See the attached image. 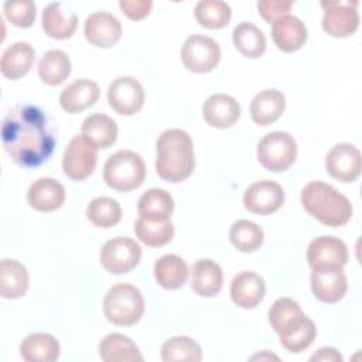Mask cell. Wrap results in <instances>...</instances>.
Here are the masks:
<instances>
[{
  "instance_id": "cell-1",
  "label": "cell",
  "mask_w": 362,
  "mask_h": 362,
  "mask_svg": "<svg viewBox=\"0 0 362 362\" xmlns=\"http://www.w3.org/2000/svg\"><path fill=\"white\" fill-rule=\"evenodd\" d=\"M1 140L6 153L17 165L33 168L52 156L57 129L38 106L18 105L3 119Z\"/></svg>"
},
{
  "instance_id": "cell-2",
  "label": "cell",
  "mask_w": 362,
  "mask_h": 362,
  "mask_svg": "<svg viewBox=\"0 0 362 362\" xmlns=\"http://www.w3.org/2000/svg\"><path fill=\"white\" fill-rule=\"evenodd\" d=\"M267 317L281 346L291 354L307 349L317 337L314 322L304 314L301 305L290 297L277 298L270 305Z\"/></svg>"
},
{
  "instance_id": "cell-3",
  "label": "cell",
  "mask_w": 362,
  "mask_h": 362,
  "mask_svg": "<svg viewBox=\"0 0 362 362\" xmlns=\"http://www.w3.org/2000/svg\"><path fill=\"white\" fill-rule=\"evenodd\" d=\"M195 168L191 136L181 129L164 130L156 143V171L168 182L187 180Z\"/></svg>"
},
{
  "instance_id": "cell-4",
  "label": "cell",
  "mask_w": 362,
  "mask_h": 362,
  "mask_svg": "<svg viewBox=\"0 0 362 362\" xmlns=\"http://www.w3.org/2000/svg\"><path fill=\"white\" fill-rule=\"evenodd\" d=\"M301 205L305 212L320 223L338 228L352 218V204L335 187L324 181H310L301 189Z\"/></svg>"
},
{
  "instance_id": "cell-5",
  "label": "cell",
  "mask_w": 362,
  "mask_h": 362,
  "mask_svg": "<svg viewBox=\"0 0 362 362\" xmlns=\"http://www.w3.org/2000/svg\"><path fill=\"white\" fill-rule=\"evenodd\" d=\"M103 314L109 322L119 327L137 324L144 314L141 291L130 283L115 284L103 298Z\"/></svg>"
},
{
  "instance_id": "cell-6",
  "label": "cell",
  "mask_w": 362,
  "mask_h": 362,
  "mask_svg": "<svg viewBox=\"0 0 362 362\" xmlns=\"http://www.w3.org/2000/svg\"><path fill=\"white\" fill-rule=\"evenodd\" d=\"M146 178V164L140 154L120 150L112 154L103 165V180L107 187L129 192L139 188Z\"/></svg>"
},
{
  "instance_id": "cell-7",
  "label": "cell",
  "mask_w": 362,
  "mask_h": 362,
  "mask_svg": "<svg viewBox=\"0 0 362 362\" xmlns=\"http://www.w3.org/2000/svg\"><path fill=\"white\" fill-rule=\"evenodd\" d=\"M297 158V143L287 132H270L257 143V160L269 171L288 170Z\"/></svg>"
},
{
  "instance_id": "cell-8",
  "label": "cell",
  "mask_w": 362,
  "mask_h": 362,
  "mask_svg": "<svg viewBox=\"0 0 362 362\" xmlns=\"http://www.w3.org/2000/svg\"><path fill=\"white\" fill-rule=\"evenodd\" d=\"M141 259L140 245L127 236L109 239L99 252V260L103 269L112 274L132 272Z\"/></svg>"
},
{
  "instance_id": "cell-9",
  "label": "cell",
  "mask_w": 362,
  "mask_h": 362,
  "mask_svg": "<svg viewBox=\"0 0 362 362\" xmlns=\"http://www.w3.org/2000/svg\"><path fill=\"white\" fill-rule=\"evenodd\" d=\"M221 59L219 44L202 34L189 35L181 48V61L184 66L195 74H206L216 68Z\"/></svg>"
},
{
  "instance_id": "cell-10",
  "label": "cell",
  "mask_w": 362,
  "mask_h": 362,
  "mask_svg": "<svg viewBox=\"0 0 362 362\" xmlns=\"http://www.w3.org/2000/svg\"><path fill=\"white\" fill-rule=\"evenodd\" d=\"M96 164L98 148L83 134L74 136L62 156L65 175L74 181H83L95 171Z\"/></svg>"
},
{
  "instance_id": "cell-11",
  "label": "cell",
  "mask_w": 362,
  "mask_h": 362,
  "mask_svg": "<svg viewBox=\"0 0 362 362\" xmlns=\"http://www.w3.org/2000/svg\"><path fill=\"white\" fill-rule=\"evenodd\" d=\"M358 1H321L324 8L322 28L335 38L352 35L359 27V14L356 11Z\"/></svg>"
},
{
  "instance_id": "cell-12",
  "label": "cell",
  "mask_w": 362,
  "mask_h": 362,
  "mask_svg": "<svg viewBox=\"0 0 362 362\" xmlns=\"http://www.w3.org/2000/svg\"><path fill=\"white\" fill-rule=\"evenodd\" d=\"M144 88L133 76H117L107 88L110 107L123 116L136 115L144 105Z\"/></svg>"
},
{
  "instance_id": "cell-13",
  "label": "cell",
  "mask_w": 362,
  "mask_h": 362,
  "mask_svg": "<svg viewBox=\"0 0 362 362\" xmlns=\"http://www.w3.org/2000/svg\"><path fill=\"white\" fill-rule=\"evenodd\" d=\"M348 256L346 245L335 236H318L307 247V262L313 270L342 269Z\"/></svg>"
},
{
  "instance_id": "cell-14",
  "label": "cell",
  "mask_w": 362,
  "mask_h": 362,
  "mask_svg": "<svg viewBox=\"0 0 362 362\" xmlns=\"http://www.w3.org/2000/svg\"><path fill=\"white\" fill-rule=\"evenodd\" d=\"M327 173L339 182H354L362 170L361 151L351 143L335 144L325 156Z\"/></svg>"
},
{
  "instance_id": "cell-15",
  "label": "cell",
  "mask_w": 362,
  "mask_h": 362,
  "mask_svg": "<svg viewBox=\"0 0 362 362\" xmlns=\"http://www.w3.org/2000/svg\"><path fill=\"white\" fill-rule=\"evenodd\" d=\"M286 195L280 184L262 180L250 184L243 192L245 208L256 215H270L281 208Z\"/></svg>"
},
{
  "instance_id": "cell-16",
  "label": "cell",
  "mask_w": 362,
  "mask_h": 362,
  "mask_svg": "<svg viewBox=\"0 0 362 362\" xmlns=\"http://www.w3.org/2000/svg\"><path fill=\"white\" fill-rule=\"evenodd\" d=\"M119 18L107 11H96L86 17L83 34L88 42L99 48L113 47L122 37Z\"/></svg>"
},
{
  "instance_id": "cell-17",
  "label": "cell",
  "mask_w": 362,
  "mask_h": 362,
  "mask_svg": "<svg viewBox=\"0 0 362 362\" xmlns=\"http://www.w3.org/2000/svg\"><path fill=\"white\" fill-rule=\"evenodd\" d=\"M310 280L314 297L325 304L338 303L348 291V280L342 269L313 270Z\"/></svg>"
},
{
  "instance_id": "cell-18",
  "label": "cell",
  "mask_w": 362,
  "mask_h": 362,
  "mask_svg": "<svg viewBox=\"0 0 362 362\" xmlns=\"http://www.w3.org/2000/svg\"><path fill=\"white\" fill-rule=\"evenodd\" d=\"M230 298L240 308H255L266 294L264 279L255 272H240L230 281Z\"/></svg>"
},
{
  "instance_id": "cell-19",
  "label": "cell",
  "mask_w": 362,
  "mask_h": 362,
  "mask_svg": "<svg viewBox=\"0 0 362 362\" xmlns=\"http://www.w3.org/2000/svg\"><path fill=\"white\" fill-rule=\"evenodd\" d=\"M202 116L211 127L229 129L240 117V105L230 95L214 93L204 102Z\"/></svg>"
},
{
  "instance_id": "cell-20",
  "label": "cell",
  "mask_w": 362,
  "mask_h": 362,
  "mask_svg": "<svg viewBox=\"0 0 362 362\" xmlns=\"http://www.w3.org/2000/svg\"><path fill=\"white\" fill-rule=\"evenodd\" d=\"M66 192L64 185L49 177H41L31 182L27 191L30 206L40 212H52L62 206Z\"/></svg>"
},
{
  "instance_id": "cell-21",
  "label": "cell",
  "mask_w": 362,
  "mask_h": 362,
  "mask_svg": "<svg viewBox=\"0 0 362 362\" xmlns=\"http://www.w3.org/2000/svg\"><path fill=\"white\" fill-rule=\"evenodd\" d=\"M99 95V85L95 81L82 78L62 89L59 93V105L65 112L76 115L93 106L98 102Z\"/></svg>"
},
{
  "instance_id": "cell-22",
  "label": "cell",
  "mask_w": 362,
  "mask_h": 362,
  "mask_svg": "<svg viewBox=\"0 0 362 362\" xmlns=\"http://www.w3.org/2000/svg\"><path fill=\"white\" fill-rule=\"evenodd\" d=\"M307 37L305 24L291 14L277 18L272 25V38L276 47L284 52L298 51L305 44Z\"/></svg>"
},
{
  "instance_id": "cell-23",
  "label": "cell",
  "mask_w": 362,
  "mask_h": 362,
  "mask_svg": "<svg viewBox=\"0 0 362 362\" xmlns=\"http://www.w3.org/2000/svg\"><path fill=\"white\" fill-rule=\"evenodd\" d=\"M41 24L48 37L66 40L74 35L78 27V16L64 3H49L42 11Z\"/></svg>"
},
{
  "instance_id": "cell-24",
  "label": "cell",
  "mask_w": 362,
  "mask_h": 362,
  "mask_svg": "<svg viewBox=\"0 0 362 362\" xmlns=\"http://www.w3.org/2000/svg\"><path fill=\"white\" fill-rule=\"evenodd\" d=\"M34 59L35 49L25 41H17L4 49L0 59V71L7 79L16 81L30 72Z\"/></svg>"
},
{
  "instance_id": "cell-25",
  "label": "cell",
  "mask_w": 362,
  "mask_h": 362,
  "mask_svg": "<svg viewBox=\"0 0 362 362\" xmlns=\"http://www.w3.org/2000/svg\"><path fill=\"white\" fill-rule=\"evenodd\" d=\"M286 109L284 95L274 88L259 92L250 102V117L256 124L269 126L274 123Z\"/></svg>"
},
{
  "instance_id": "cell-26",
  "label": "cell",
  "mask_w": 362,
  "mask_h": 362,
  "mask_svg": "<svg viewBox=\"0 0 362 362\" xmlns=\"http://www.w3.org/2000/svg\"><path fill=\"white\" fill-rule=\"evenodd\" d=\"M191 288L201 297H214L222 290L223 273L221 266L211 259H199L192 264Z\"/></svg>"
},
{
  "instance_id": "cell-27",
  "label": "cell",
  "mask_w": 362,
  "mask_h": 362,
  "mask_svg": "<svg viewBox=\"0 0 362 362\" xmlns=\"http://www.w3.org/2000/svg\"><path fill=\"white\" fill-rule=\"evenodd\" d=\"M98 351L105 362H141L144 359L136 342L120 332L105 335L99 342Z\"/></svg>"
},
{
  "instance_id": "cell-28",
  "label": "cell",
  "mask_w": 362,
  "mask_h": 362,
  "mask_svg": "<svg viewBox=\"0 0 362 362\" xmlns=\"http://www.w3.org/2000/svg\"><path fill=\"white\" fill-rule=\"evenodd\" d=\"M59 354L58 339L48 332L30 334L20 345V355L27 362H54L59 358Z\"/></svg>"
},
{
  "instance_id": "cell-29",
  "label": "cell",
  "mask_w": 362,
  "mask_h": 362,
  "mask_svg": "<svg viewBox=\"0 0 362 362\" xmlns=\"http://www.w3.org/2000/svg\"><path fill=\"white\" fill-rule=\"evenodd\" d=\"M30 284V277L24 264L16 259H3L0 263V296L3 298L23 297Z\"/></svg>"
},
{
  "instance_id": "cell-30",
  "label": "cell",
  "mask_w": 362,
  "mask_h": 362,
  "mask_svg": "<svg viewBox=\"0 0 362 362\" xmlns=\"http://www.w3.org/2000/svg\"><path fill=\"white\" fill-rule=\"evenodd\" d=\"M174 198L163 188L147 189L137 202L139 216L147 221H168L174 212Z\"/></svg>"
},
{
  "instance_id": "cell-31",
  "label": "cell",
  "mask_w": 362,
  "mask_h": 362,
  "mask_svg": "<svg viewBox=\"0 0 362 362\" xmlns=\"http://www.w3.org/2000/svg\"><path fill=\"white\" fill-rule=\"evenodd\" d=\"M154 279L165 290L182 287L188 279V266L178 255H164L154 263Z\"/></svg>"
},
{
  "instance_id": "cell-32",
  "label": "cell",
  "mask_w": 362,
  "mask_h": 362,
  "mask_svg": "<svg viewBox=\"0 0 362 362\" xmlns=\"http://www.w3.org/2000/svg\"><path fill=\"white\" fill-rule=\"evenodd\" d=\"M82 134L96 147L107 148L117 139L116 122L103 113H92L82 122Z\"/></svg>"
},
{
  "instance_id": "cell-33",
  "label": "cell",
  "mask_w": 362,
  "mask_h": 362,
  "mask_svg": "<svg viewBox=\"0 0 362 362\" xmlns=\"http://www.w3.org/2000/svg\"><path fill=\"white\" fill-rule=\"evenodd\" d=\"M71 59L66 52L61 49L44 52L38 62V75L41 81L49 86L61 85L71 75Z\"/></svg>"
},
{
  "instance_id": "cell-34",
  "label": "cell",
  "mask_w": 362,
  "mask_h": 362,
  "mask_svg": "<svg viewBox=\"0 0 362 362\" xmlns=\"http://www.w3.org/2000/svg\"><path fill=\"white\" fill-rule=\"evenodd\" d=\"M232 40L235 48L247 58H259L266 51V37L263 31L247 21L238 24L233 28Z\"/></svg>"
},
{
  "instance_id": "cell-35",
  "label": "cell",
  "mask_w": 362,
  "mask_h": 362,
  "mask_svg": "<svg viewBox=\"0 0 362 362\" xmlns=\"http://www.w3.org/2000/svg\"><path fill=\"white\" fill-rule=\"evenodd\" d=\"M134 233L137 239L144 245L150 247H161L173 240L175 228L171 219L147 221L139 216L134 222Z\"/></svg>"
},
{
  "instance_id": "cell-36",
  "label": "cell",
  "mask_w": 362,
  "mask_h": 362,
  "mask_svg": "<svg viewBox=\"0 0 362 362\" xmlns=\"http://www.w3.org/2000/svg\"><path fill=\"white\" fill-rule=\"evenodd\" d=\"M194 16L199 25L209 30H219L229 24L232 8L222 0H202L195 4Z\"/></svg>"
},
{
  "instance_id": "cell-37",
  "label": "cell",
  "mask_w": 362,
  "mask_h": 362,
  "mask_svg": "<svg viewBox=\"0 0 362 362\" xmlns=\"http://www.w3.org/2000/svg\"><path fill=\"white\" fill-rule=\"evenodd\" d=\"M86 218L95 226L109 229L120 222L122 206L110 197H98L88 204Z\"/></svg>"
},
{
  "instance_id": "cell-38",
  "label": "cell",
  "mask_w": 362,
  "mask_h": 362,
  "mask_svg": "<svg viewBox=\"0 0 362 362\" xmlns=\"http://www.w3.org/2000/svg\"><path fill=\"white\" fill-rule=\"evenodd\" d=\"M161 359L164 362H199L202 351L198 342L189 337H171L161 345Z\"/></svg>"
},
{
  "instance_id": "cell-39",
  "label": "cell",
  "mask_w": 362,
  "mask_h": 362,
  "mask_svg": "<svg viewBox=\"0 0 362 362\" xmlns=\"http://www.w3.org/2000/svg\"><path fill=\"white\" fill-rule=\"evenodd\" d=\"M264 239L263 229L247 219H239L233 222L229 229V240L230 243L240 252L252 253L257 250Z\"/></svg>"
},
{
  "instance_id": "cell-40",
  "label": "cell",
  "mask_w": 362,
  "mask_h": 362,
  "mask_svg": "<svg viewBox=\"0 0 362 362\" xmlns=\"http://www.w3.org/2000/svg\"><path fill=\"white\" fill-rule=\"evenodd\" d=\"M37 14V6L31 0H8L4 3L6 18L18 28L33 25Z\"/></svg>"
},
{
  "instance_id": "cell-41",
  "label": "cell",
  "mask_w": 362,
  "mask_h": 362,
  "mask_svg": "<svg viewBox=\"0 0 362 362\" xmlns=\"http://www.w3.org/2000/svg\"><path fill=\"white\" fill-rule=\"evenodd\" d=\"M293 7L291 1L283 0H260L257 1V10L263 20L274 23L277 18L287 16Z\"/></svg>"
},
{
  "instance_id": "cell-42",
  "label": "cell",
  "mask_w": 362,
  "mask_h": 362,
  "mask_svg": "<svg viewBox=\"0 0 362 362\" xmlns=\"http://www.w3.org/2000/svg\"><path fill=\"white\" fill-rule=\"evenodd\" d=\"M119 7L122 13L130 20H141L148 16L153 1L151 0H120Z\"/></svg>"
},
{
  "instance_id": "cell-43",
  "label": "cell",
  "mask_w": 362,
  "mask_h": 362,
  "mask_svg": "<svg viewBox=\"0 0 362 362\" xmlns=\"http://www.w3.org/2000/svg\"><path fill=\"white\" fill-rule=\"evenodd\" d=\"M342 359H344L342 355L335 348H331V346L320 348L310 358V361H324V362H327V361L328 362H341Z\"/></svg>"
},
{
  "instance_id": "cell-44",
  "label": "cell",
  "mask_w": 362,
  "mask_h": 362,
  "mask_svg": "<svg viewBox=\"0 0 362 362\" xmlns=\"http://www.w3.org/2000/svg\"><path fill=\"white\" fill-rule=\"evenodd\" d=\"M256 358H260V359H263V358H264V355H260V354H257V355L252 356L250 359H256ZM267 358H269V359H279L276 355H267Z\"/></svg>"
}]
</instances>
